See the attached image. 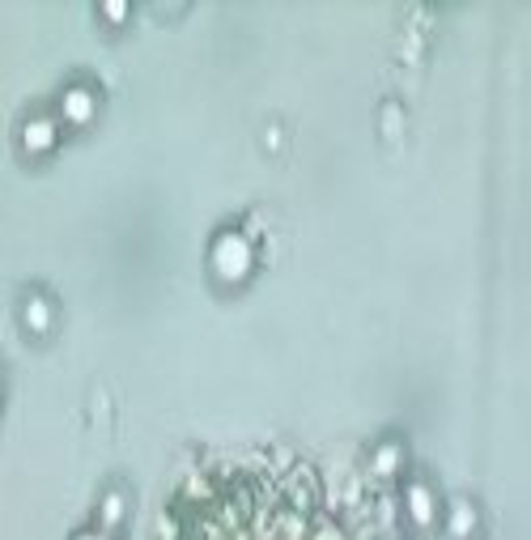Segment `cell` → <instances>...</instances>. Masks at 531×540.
I'll return each instance as SVG.
<instances>
[{"instance_id":"cell-1","label":"cell","mask_w":531,"mask_h":540,"mask_svg":"<svg viewBox=\"0 0 531 540\" xmlns=\"http://www.w3.org/2000/svg\"><path fill=\"white\" fill-rule=\"evenodd\" d=\"M157 540H366V532L332 511L310 468L260 455L191 477Z\"/></svg>"}]
</instances>
